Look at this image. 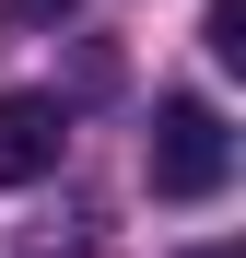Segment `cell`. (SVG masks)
<instances>
[{
    "mask_svg": "<svg viewBox=\"0 0 246 258\" xmlns=\"http://www.w3.org/2000/svg\"><path fill=\"white\" fill-rule=\"evenodd\" d=\"M234 176V129L211 94H164L152 106V200H223Z\"/></svg>",
    "mask_w": 246,
    "mask_h": 258,
    "instance_id": "cell-1",
    "label": "cell"
},
{
    "mask_svg": "<svg viewBox=\"0 0 246 258\" xmlns=\"http://www.w3.org/2000/svg\"><path fill=\"white\" fill-rule=\"evenodd\" d=\"M59 141H70L59 94H0V188H35L59 164Z\"/></svg>",
    "mask_w": 246,
    "mask_h": 258,
    "instance_id": "cell-2",
    "label": "cell"
},
{
    "mask_svg": "<svg viewBox=\"0 0 246 258\" xmlns=\"http://www.w3.org/2000/svg\"><path fill=\"white\" fill-rule=\"evenodd\" d=\"M199 35H211L223 71H246V0H211V12H199Z\"/></svg>",
    "mask_w": 246,
    "mask_h": 258,
    "instance_id": "cell-3",
    "label": "cell"
},
{
    "mask_svg": "<svg viewBox=\"0 0 246 258\" xmlns=\"http://www.w3.org/2000/svg\"><path fill=\"white\" fill-rule=\"evenodd\" d=\"M12 12H24V24H70L82 0H12Z\"/></svg>",
    "mask_w": 246,
    "mask_h": 258,
    "instance_id": "cell-4",
    "label": "cell"
},
{
    "mask_svg": "<svg viewBox=\"0 0 246 258\" xmlns=\"http://www.w3.org/2000/svg\"><path fill=\"white\" fill-rule=\"evenodd\" d=\"M188 258H246V246H188Z\"/></svg>",
    "mask_w": 246,
    "mask_h": 258,
    "instance_id": "cell-5",
    "label": "cell"
}]
</instances>
